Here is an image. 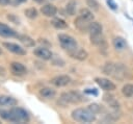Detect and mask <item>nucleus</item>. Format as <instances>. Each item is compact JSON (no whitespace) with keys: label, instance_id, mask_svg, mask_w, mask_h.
Instances as JSON below:
<instances>
[{"label":"nucleus","instance_id":"nucleus-21","mask_svg":"<svg viewBox=\"0 0 133 124\" xmlns=\"http://www.w3.org/2000/svg\"><path fill=\"white\" fill-rule=\"evenodd\" d=\"M52 25L57 29H64L68 27V23H65V21H63L62 19H59V18L54 19L52 21Z\"/></svg>","mask_w":133,"mask_h":124},{"label":"nucleus","instance_id":"nucleus-19","mask_svg":"<svg viewBox=\"0 0 133 124\" xmlns=\"http://www.w3.org/2000/svg\"><path fill=\"white\" fill-rule=\"evenodd\" d=\"M18 38H19L20 42H21L24 46H26V47H33V46L35 45L34 40H32L30 36H28V35H26V34H20V35H18Z\"/></svg>","mask_w":133,"mask_h":124},{"label":"nucleus","instance_id":"nucleus-27","mask_svg":"<svg viewBox=\"0 0 133 124\" xmlns=\"http://www.w3.org/2000/svg\"><path fill=\"white\" fill-rule=\"evenodd\" d=\"M87 108H89L92 113H95V114H98V113H101L102 111V107L99 105V104H97V103H92V104H90Z\"/></svg>","mask_w":133,"mask_h":124},{"label":"nucleus","instance_id":"nucleus-2","mask_svg":"<svg viewBox=\"0 0 133 124\" xmlns=\"http://www.w3.org/2000/svg\"><path fill=\"white\" fill-rule=\"evenodd\" d=\"M103 72L106 75H109L117 80H124L128 77L129 71L124 64H114V63H106L103 67Z\"/></svg>","mask_w":133,"mask_h":124},{"label":"nucleus","instance_id":"nucleus-29","mask_svg":"<svg viewBox=\"0 0 133 124\" xmlns=\"http://www.w3.org/2000/svg\"><path fill=\"white\" fill-rule=\"evenodd\" d=\"M84 93L85 94H88V95L97 96L98 95V90L97 89H86V90H84Z\"/></svg>","mask_w":133,"mask_h":124},{"label":"nucleus","instance_id":"nucleus-11","mask_svg":"<svg viewBox=\"0 0 133 124\" xmlns=\"http://www.w3.org/2000/svg\"><path fill=\"white\" fill-rule=\"evenodd\" d=\"M69 54L71 55V57H73L75 59H78V60H84L88 56V53L84 49L79 48V47H77L76 49H74L72 51H69Z\"/></svg>","mask_w":133,"mask_h":124},{"label":"nucleus","instance_id":"nucleus-15","mask_svg":"<svg viewBox=\"0 0 133 124\" xmlns=\"http://www.w3.org/2000/svg\"><path fill=\"white\" fill-rule=\"evenodd\" d=\"M102 30H103V27L99 22H91L90 25H89V28H88V32H89L90 36H92V35H101L102 34Z\"/></svg>","mask_w":133,"mask_h":124},{"label":"nucleus","instance_id":"nucleus-1","mask_svg":"<svg viewBox=\"0 0 133 124\" xmlns=\"http://www.w3.org/2000/svg\"><path fill=\"white\" fill-rule=\"evenodd\" d=\"M0 116L2 119L14 123H26L29 121L28 113L21 107H14L10 109L0 110Z\"/></svg>","mask_w":133,"mask_h":124},{"label":"nucleus","instance_id":"nucleus-22","mask_svg":"<svg viewBox=\"0 0 133 124\" xmlns=\"http://www.w3.org/2000/svg\"><path fill=\"white\" fill-rule=\"evenodd\" d=\"M76 7H77V4H76V1L74 0H71L68 2L66 6H65V9H66V13L70 15V16H73L75 15L76 13Z\"/></svg>","mask_w":133,"mask_h":124},{"label":"nucleus","instance_id":"nucleus-16","mask_svg":"<svg viewBox=\"0 0 133 124\" xmlns=\"http://www.w3.org/2000/svg\"><path fill=\"white\" fill-rule=\"evenodd\" d=\"M17 104V100L10 96H0V107H3V106H15Z\"/></svg>","mask_w":133,"mask_h":124},{"label":"nucleus","instance_id":"nucleus-7","mask_svg":"<svg viewBox=\"0 0 133 124\" xmlns=\"http://www.w3.org/2000/svg\"><path fill=\"white\" fill-rule=\"evenodd\" d=\"M74 24L76 26V28L80 31H88V28H89V25H90V21L86 20L85 18L81 17V16H78L75 21H74Z\"/></svg>","mask_w":133,"mask_h":124},{"label":"nucleus","instance_id":"nucleus-30","mask_svg":"<svg viewBox=\"0 0 133 124\" xmlns=\"http://www.w3.org/2000/svg\"><path fill=\"white\" fill-rule=\"evenodd\" d=\"M26 1L27 0H11V5L17 6V5H19V4L23 3V2H26Z\"/></svg>","mask_w":133,"mask_h":124},{"label":"nucleus","instance_id":"nucleus-9","mask_svg":"<svg viewBox=\"0 0 133 124\" xmlns=\"http://www.w3.org/2000/svg\"><path fill=\"white\" fill-rule=\"evenodd\" d=\"M3 46L10 52L15 53V54H18V55H25L26 54V51L24 50V48H22L20 45L18 44H15V43H3Z\"/></svg>","mask_w":133,"mask_h":124},{"label":"nucleus","instance_id":"nucleus-20","mask_svg":"<svg viewBox=\"0 0 133 124\" xmlns=\"http://www.w3.org/2000/svg\"><path fill=\"white\" fill-rule=\"evenodd\" d=\"M122 93L125 97L127 98H131L133 97V84L131 83H126L123 88H122Z\"/></svg>","mask_w":133,"mask_h":124},{"label":"nucleus","instance_id":"nucleus-23","mask_svg":"<svg viewBox=\"0 0 133 124\" xmlns=\"http://www.w3.org/2000/svg\"><path fill=\"white\" fill-rule=\"evenodd\" d=\"M79 16L85 18L86 20H88V21H90V22L94 20V15H92V13H91L89 9H87V8H81L80 11H79Z\"/></svg>","mask_w":133,"mask_h":124},{"label":"nucleus","instance_id":"nucleus-17","mask_svg":"<svg viewBox=\"0 0 133 124\" xmlns=\"http://www.w3.org/2000/svg\"><path fill=\"white\" fill-rule=\"evenodd\" d=\"M10 68H11L12 73L16 74V75H23V74L26 73V68H25L24 65H22L21 63L14 61V63H11Z\"/></svg>","mask_w":133,"mask_h":124},{"label":"nucleus","instance_id":"nucleus-8","mask_svg":"<svg viewBox=\"0 0 133 124\" xmlns=\"http://www.w3.org/2000/svg\"><path fill=\"white\" fill-rule=\"evenodd\" d=\"M71 82V77L68 75H58L55 76L51 79V83L54 84L55 86L61 88V86H65Z\"/></svg>","mask_w":133,"mask_h":124},{"label":"nucleus","instance_id":"nucleus-32","mask_svg":"<svg viewBox=\"0 0 133 124\" xmlns=\"http://www.w3.org/2000/svg\"><path fill=\"white\" fill-rule=\"evenodd\" d=\"M36 2H38V3H42V2H44V0H35Z\"/></svg>","mask_w":133,"mask_h":124},{"label":"nucleus","instance_id":"nucleus-12","mask_svg":"<svg viewBox=\"0 0 133 124\" xmlns=\"http://www.w3.org/2000/svg\"><path fill=\"white\" fill-rule=\"evenodd\" d=\"M0 35L4 38H12V36H16L17 33L11 27L0 22Z\"/></svg>","mask_w":133,"mask_h":124},{"label":"nucleus","instance_id":"nucleus-14","mask_svg":"<svg viewBox=\"0 0 133 124\" xmlns=\"http://www.w3.org/2000/svg\"><path fill=\"white\" fill-rule=\"evenodd\" d=\"M112 44H113L114 49L117 50V51H123V50H125L127 48V43H126L125 39L122 38V36H115V38H113Z\"/></svg>","mask_w":133,"mask_h":124},{"label":"nucleus","instance_id":"nucleus-3","mask_svg":"<svg viewBox=\"0 0 133 124\" xmlns=\"http://www.w3.org/2000/svg\"><path fill=\"white\" fill-rule=\"evenodd\" d=\"M96 114L92 113L89 108H76L72 111L73 120L82 123H90L96 120Z\"/></svg>","mask_w":133,"mask_h":124},{"label":"nucleus","instance_id":"nucleus-31","mask_svg":"<svg viewBox=\"0 0 133 124\" xmlns=\"http://www.w3.org/2000/svg\"><path fill=\"white\" fill-rule=\"evenodd\" d=\"M8 4H11V0H0V5L5 6Z\"/></svg>","mask_w":133,"mask_h":124},{"label":"nucleus","instance_id":"nucleus-10","mask_svg":"<svg viewBox=\"0 0 133 124\" xmlns=\"http://www.w3.org/2000/svg\"><path fill=\"white\" fill-rule=\"evenodd\" d=\"M33 53L37 57H39L42 59H45V60H48V59L52 58V52L49 49L45 48V47H37V48H35Z\"/></svg>","mask_w":133,"mask_h":124},{"label":"nucleus","instance_id":"nucleus-18","mask_svg":"<svg viewBox=\"0 0 133 124\" xmlns=\"http://www.w3.org/2000/svg\"><path fill=\"white\" fill-rule=\"evenodd\" d=\"M39 94H41L42 97H44L46 99H52V98L55 97L56 92H55V90H53L51 88H43L39 91Z\"/></svg>","mask_w":133,"mask_h":124},{"label":"nucleus","instance_id":"nucleus-4","mask_svg":"<svg viewBox=\"0 0 133 124\" xmlns=\"http://www.w3.org/2000/svg\"><path fill=\"white\" fill-rule=\"evenodd\" d=\"M58 41H59L61 47L63 49H65L68 52L72 51V50H74V49H76L78 47L77 41L73 36H71L69 34H64V33L59 34L58 35Z\"/></svg>","mask_w":133,"mask_h":124},{"label":"nucleus","instance_id":"nucleus-28","mask_svg":"<svg viewBox=\"0 0 133 124\" xmlns=\"http://www.w3.org/2000/svg\"><path fill=\"white\" fill-rule=\"evenodd\" d=\"M107 4L112 10H116L117 9V4L114 2V0H107Z\"/></svg>","mask_w":133,"mask_h":124},{"label":"nucleus","instance_id":"nucleus-25","mask_svg":"<svg viewBox=\"0 0 133 124\" xmlns=\"http://www.w3.org/2000/svg\"><path fill=\"white\" fill-rule=\"evenodd\" d=\"M86 4L90 9H92L95 11L99 10V3L97 0H86Z\"/></svg>","mask_w":133,"mask_h":124},{"label":"nucleus","instance_id":"nucleus-13","mask_svg":"<svg viewBox=\"0 0 133 124\" xmlns=\"http://www.w3.org/2000/svg\"><path fill=\"white\" fill-rule=\"evenodd\" d=\"M41 11L46 17H54L57 13V8L53 4H45L44 6H42Z\"/></svg>","mask_w":133,"mask_h":124},{"label":"nucleus","instance_id":"nucleus-33","mask_svg":"<svg viewBox=\"0 0 133 124\" xmlns=\"http://www.w3.org/2000/svg\"><path fill=\"white\" fill-rule=\"evenodd\" d=\"M2 54V49H1V47H0V55Z\"/></svg>","mask_w":133,"mask_h":124},{"label":"nucleus","instance_id":"nucleus-5","mask_svg":"<svg viewBox=\"0 0 133 124\" xmlns=\"http://www.w3.org/2000/svg\"><path fill=\"white\" fill-rule=\"evenodd\" d=\"M60 100L63 101L64 104H66V103H78V102L81 101V97L76 92H65V93L61 94Z\"/></svg>","mask_w":133,"mask_h":124},{"label":"nucleus","instance_id":"nucleus-6","mask_svg":"<svg viewBox=\"0 0 133 124\" xmlns=\"http://www.w3.org/2000/svg\"><path fill=\"white\" fill-rule=\"evenodd\" d=\"M95 81L98 83V85H99L102 90H104V91H106V92H111V91H114V90H115V84H114L112 81H110L109 79L97 77V78L95 79Z\"/></svg>","mask_w":133,"mask_h":124},{"label":"nucleus","instance_id":"nucleus-26","mask_svg":"<svg viewBox=\"0 0 133 124\" xmlns=\"http://www.w3.org/2000/svg\"><path fill=\"white\" fill-rule=\"evenodd\" d=\"M99 48H100V51H101V53L102 54H104V55H106L107 54V50H108V45H107V42L105 41V40H103L99 45Z\"/></svg>","mask_w":133,"mask_h":124},{"label":"nucleus","instance_id":"nucleus-24","mask_svg":"<svg viewBox=\"0 0 133 124\" xmlns=\"http://www.w3.org/2000/svg\"><path fill=\"white\" fill-rule=\"evenodd\" d=\"M25 16L29 19H34L37 17V10L34 8V7H30V8H27L25 9Z\"/></svg>","mask_w":133,"mask_h":124}]
</instances>
